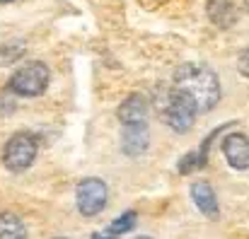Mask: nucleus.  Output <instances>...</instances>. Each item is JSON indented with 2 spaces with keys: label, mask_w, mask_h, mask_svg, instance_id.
Masks as SVG:
<instances>
[{
  "label": "nucleus",
  "mask_w": 249,
  "mask_h": 239,
  "mask_svg": "<svg viewBox=\"0 0 249 239\" xmlns=\"http://www.w3.org/2000/svg\"><path fill=\"white\" fill-rule=\"evenodd\" d=\"M240 73L249 78V49L242 51V56H240Z\"/></svg>",
  "instance_id": "ddd939ff"
},
{
  "label": "nucleus",
  "mask_w": 249,
  "mask_h": 239,
  "mask_svg": "<svg viewBox=\"0 0 249 239\" xmlns=\"http://www.w3.org/2000/svg\"><path fill=\"white\" fill-rule=\"evenodd\" d=\"M92 239H109L107 235H92Z\"/></svg>",
  "instance_id": "4468645a"
},
{
  "label": "nucleus",
  "mask_w": 249,
  "mask_h": 239,
  "mask_svg": "<svg viewBox=\"0 0 249 239\" xmlns=\"http://www.w3.org/2000/svg\"><path fill=\"white\" fill-rule=\"evenodd\" d=\"M0 239H27V227L15 213H0Z\"/></svg>",
  "instance_id": "9b49d317"
},
{
  "label": "nucleus",
  "mask_w": 249,
  "mask_h": 239,
  "mask_svg": "<svg viewBox=\"0 0 249 239\" xmlns=\"http://www.w3.org/2000/svg\"><path fill=\"white\" fill-rule=\"evenodd\" d=\"M208 17H211L213 24L228 29L237 22V10L230 0H211L208 2Z\"/></svg>",
  "instance_id": "9d476101"
},
{
  "label": "nucleus",
  "mask_w": 249,
  "mask_h": 239,
  "mask_svg": "<svg viewBox=\"0 0 249 239\" xmlns=\"http://www.w3.org/2000/svg\"><path fill=\"white\" fill-rule=\"evenodd\" d=\"M148 119V99L143 94H131L121 102L119 106V121L124 126H131V123H145Z\"/></svg>",
  "instance_id": "0eeeda50"
},
{
  "label": "nucleus",
  "mask_w": 249,
  "mask_h": 239,
  "mask_svg": "<svg viewBox=\"0 0 249 239\" xmlns=\"http://www.w3.org/2000/svg\"><path fill=\"white\" fill-rule=\"evenodd\" d=\"M36 150H39V143L32 133L27 131H19L15 133L5 148H2V162L10 171H24L32 167V162L36 159Z\"/></svg>",
  "instance_id": "20e7f679"
},
{
  "label": "nucleus",
  "mask_w": 249,
  "mask_h": 239,
  "mask_svg": "<svg viewBox=\"0 0 249 239\" xmlns=\"http://www.w3.org/2000/svg\"><path fill=\"white\" fill-rule=\"evenodd\" d=\"M121 143H124V153L136 157V155H143L148 143H150V136H148V126L145 123H131V126H124V136H121Z\"/></svg>",
  "instance_id": "6e6552de"
},
{
  "label": "nucleus",
  "mask_w": 249,
  "mask_h": 239,
  "mask_svg": "<svg viewBox=\"0 0 249 239\" xmlns=\"http://www.w3.org/2000/svg\"><path fill=\"white\" fill-rule=\"evenodd\" d=\"M49 68L41 61L34 63H24L19 66L12 78H10V89L19 97H39L44 94V89L49 87Z\"/></svg>",
  "instance_id": "7ed1b4c3"
},
{
  "label": "nucleus",
  "mask_w": 249,
  "mask_h": 239,
  "mask_svg": "<svg viewBox=\"0 0 249 239\" xmlns=\"http://www.w3.org/2000/svg\"><path fill=\"white\" fill-rule=\"evenodd\" d=\"M136 220H138V215H136L133 210L124 213L121 218H116V220L109 225V235H124V232H131V230L136 227Z\"/></svg>",
  "instance_id": "f8f14e48"
},
{
  "label": "nucleus",
  "mask_w": 249,
  "mask_h": 239,
  "mask_svg": "<svg viewBox=\"0 0 249 239\" xmlns=\"http://www.w3.org/2000/svg\"><path fill=\"white\" fill-rule=\"evenodd\" d=\"M223 155L235 169H249V138L245 133H230L223 140Z\"/></svg>",
  "instance_id": "423d86ee"
},
{
  "label": "nucleus",
  "mask_w": 249,
  "mask_h": 239,
  "mask_svg": "<svg viewBox=\"0 0 249 239\" xmlns=\"http://www.w3.org/2000/svg\"><path fill=\"white\" fill-rule=\"evenodd\" d=\"M0 2H12V0H0Z\"/></svg>",
  "instance_id": "2eb2a0df"
},
{
  "label": "nucleus",
  "mask_w": 249,
  "mask_h": 239,
  "mask_svg": "<svg viewBox=\"0 0 249 239\" xmlns=\"http://www.w3.org/2000/svg\"><path fill=\"white\" fill-rule=\"evenodd\" d=\"M162 116H165V123L172 131L186 133L194 126L196 116H198V106L194 104V99L189 94H184V92L172 87L167 92L165 104H162Z\"/></svg>",
  "instance_id": "f03ea898"
},
{
  "label": "nucleus",
  "mask_w": 249,
  "mask_h": 239,
  "mask_svg": "<svg viewBox=\"0 0 249 239\" xmlns=\"http://www.w3.org/2000/svg\"><path fill=\"white\" fill-rule=\"evenodd\" d=\"M172 87L189 94L194 99V104L198 106V114L211 111L220 99L218 75L211 68L201 66V63H181L174 73V85Z\"/></svg>",
  "instance_id": "f257e3e1"
},
{
  "label": "nucleus",
  "mask_w": 249,
  "mask_h": 239,
  "mask_svg": "<svg viewBox=\"0 0 249 239\" xmlns=\"http://www.w3.org/2000/svg\"><path fill=\"white\" fill-rule=\"evenodd\" d=\"M75 198H78L80 213L92 218V215L102 213L104 205H107V184L102 179H83L78 184Z\"/></svg>",
  "instance_id": "39448f33"
},
{
  "label": "nucleus",
  "mask_w": 249,
  "mask_h": 239,
  "mask_svg": "<svg viewBox=\"0 0 249 239\" xmlns=\"http://www.w3.org/2000/svg\"><path fill=\"white\" fill-rule=\"evenodd\" d=\"M191 198H194L196 208H198L206 218H211V220L218 218V198H215V191L211 188V184L196 181V184L191 186Z\"/></svg>",
  "instance_id": "1a4fd4ad"
},
{
  "label": "nucleus",
  "mask_w": 249,
  "mask_h": 239,
  "mask_svg": "<svg viewBox=\"0 0 249 239\" xmlns=\"http://www.w3.org/2000/svg\"><path fill=\"white\" fill-rule=\"evenodd\" d=\"M136 239H150V237H136Z\"/></svg>",
  "instance_id": "dca6fc26"
}]
</instances>
